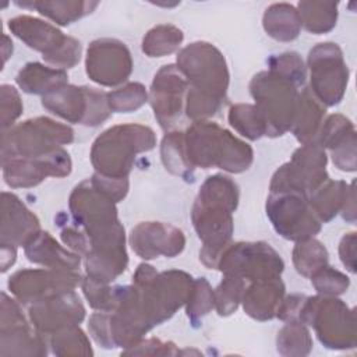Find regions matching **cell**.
Segmentation results:
<instances>
[{
	"label": "cell",
	"mask_w": 357,
	"mask_h": 357,
	"mask_svg": "<svg viewBox=\"0 0 357 357\" xmlns=\"http://www.w3.org/2000/svg\"><path fill=\"white\" fill-rule=\"evenodd\" d=\"M184 139L187 158L194 167L215 166L231 173H241L252 163V148L216 123L194 121L184 132Z\"/></svg>",
	"instance_id": "1"
},
{
	"label": "cell",
	"mask_w": 357,
	"mask_h": 357,
	"mask_svg": "<svg viewBox=\"0 0 357 357\" xmlns=\"http://www.w3.org/2000/svg\"><path fill=\"white\" fill-rule=\"evenodd\" d=\"M155 134L141 124L114 126L102 132L93 142L91 162L96 173L124 178L128 176L138 152L153 149Z\"/></svg>",
	"instance_id": "2"
},
{
	"label": "cell",
	"mask_w": 357,
	"mask_h": 357,
	"mask_svg": "<svg viewBox=\"0 0 357 357\" xmlns=\"http://www.w3.org/2000/svg\"><path fill=\"white\" fill-rule=\"evenodd\" d=\"M250 92L255 99V107L265 121V135L279 137L291 130L300 95L296 85L278 74L262 71L251 79Z\"/></svg>",
	"instance_id": "3"
},
{
	"label": "cell",
	"mask_w": 357,
	"mask_h": 357,
	"mask_svg": "<svg viewBox=\"0 0 357 357\" xmlns=\"http://www.w3.org/2000/svg\"><path fill=\"white\" fill-rule=\"evenodd\" d=\"M74 139L71 127L49 117L26 120L3 131L1 160L11 158H42Z\"/></svg>",
	"instance_id": "4"
},
{
	"label": "cell",
	"mask_w": 357,
	"mask_h": 357,
	"mask_svg": "<svg viewBox=\"0 0 357 357\" xmlns=\"http://www.w3.org/2000/svg\"><path fill=\"white\" fill-rule=\"evenodd\" d=\"M300 322L314 326L318 339L329 349L356 347V317L342 300L331 296L307 297Z\"/></svg>",
	"instance_id": "5"
},
{
	"label": "cell",
	"mask_w": 357,
	"mask_h": 357,
	"mask_svg": "<svg viewBox=\"0 0 357 357\" xmlns=\"http://www.w3.org/2000/svg\"><path fill=\"white\" fill-rule=\"evenodd\" d=\"M177 68L190 84V89L219 100L226 96L229 71L223 54L208 42H194L177 54Z\"/></svg>",
	"instance_id": "6"
},
{
	"label": "cell",
	"mask_w": 357,
	"mask_h": 357,
	"mask_svg": "<svg viewBox=\"0 0 357 357\" xmlns=\"http://www.w3.org/2000/svg\"><path fill=\"white\" fill-rule=\"evenodd\" d=\"M325 166V148L317 141L304 144L293 153L290 162L275 172L269 190L271 192H296L308 198L329 178Z\"/></svg>",
	"instance_id": "7"
},
{
	"label": "cell",
	"mask_w": 357,
	"mask_h": 357,
	"mask_svg": "<svg viewBox=\"0 0 357 357\" xmlns=\"http://www.w3.org/2000/svg\"><path fill=\"white\" fill-rule=\"evenodd\" d=\"M192 278L183 271L156 273L148 283L135 286L139 291V304L151 328L169 319L176 310L187 303Z\"/></svg>",
	"instance_id": "8"
},
{
	"label": "cell",
	"mask_w": 357,
	"mask_h": 357,
	"mask_svg": "<svg viewBox=\"0 0 357 357\" xmlns=\"http://www.w3.org/2000/svg\"><path fill=\"white\" fill-rule=\"evenodd\" d=\"M284 268L280 255L266 243L227 244L218 261L216 269L225 275H233L245 282L280 278Z\"/></svg>",
	"instance_id": "9"
},
{
	"label": "cell",
	"mask_w": 357,
	"mask_h": 357,
	"mask_svg": "<svg viewBox=\"0 0 357 357\" xmlns=\"http://www.w3.org/2000/svg\"><path fill=\"white\" fill-rule=\"evenodd\" d=\"M42 105L70 123L91 127L99 126L112 114L107 93L88 86L64 85L45 95Z\"/></svg>",
	"instance_id": "10"
},
{
	"label": "cell",
	"mask_w": 357,
	"mask_h": 357,
	"mask_svg": "<svg viewBox=\"0 0 357 357\" xmlns=\"http://www.w3.org/2000/svg\"><path fill=\"white\" fill-rule=\"evenodd\" d=\"M308 67L311 73V92L326 106L337 105L346 91L349 68L336 43H318L310 50Z\"/></svg>",
	"instance_id": "11"
},
{
	"label": "cell",
	"mask_w": 357,
	"mask_h": 357,
	"mask_svg": "<svg viewBox=\"0 0 357 357\" xmlns=\"http://www.w3.org/2000/svg\"><path fill=\"white\" fill-rule=\"evenodd\" d=\"M266 215L275 230L287 240H307L321 230V220L310 206L308 198L301 194L271 192Z\"/></svg>",
	"instance_id": "12"
},
{
	"label": "cell",
	"mask_w": 357,
	"mask_h": 357,
	"mask_svg": "<svg viewBox=\"0 0 357 357\" xmlns=\"http://www.w3.org/2000/svg\"><path fill=\"white\" fill-rule=\"evenodd\" d=\"M81 283L82 278L77 271L24 269L10 278L8 289L22 304L32 305L74 291Z\"/></svg>",
	"instance_id": "13"
},
{
	"label": "cell",
	"mask_w": 357,
	"mask_h": 357,
	"mask_svg": "<svg viewBox=\"0 0 357 357\" xmlns=\"http://www.w3.org/2000/svg\"><path fill=\"white\" fill-rule=\"evenodd\" d=\"M1 356H43L46 354L45 335L33 332L15 300L1 293Z\"/></svg>",
	"instance_id": "14"
},
{
	"label": "cell",
	"mask_w": 357,
	"mask_h": 357,
	"mask_svg": "<svg viewBox=\"0 0 357 357\" xmlns=\"http://www.w3.org/2000/svg\"><path fill=\"white\" fill-rule=\"evenodd\" d=\"M88 77L103 86L124 82L132 71V60L127 46L116 39L93 40L85 60Z\"/></svg>",
	"instance_id": "15"
},
{
	"label": "cell",
	"mask_w": 357,
	"mask_h": 357,
	"mask_svg": "<svg viewBox=\"0 0 357 357\" xmlns=\"http://www.w3.org/2000/svg\"><path fill=\"white\" fill-rule=\"evenodd\" d=\"M71 172L70 155L59 148L42 158H11L3 162L4 181L10 187H33L47 176L64 177Z\"/></svg>",
	"instance_id": "16"
},
{
	"label": "cell",
	"mask_w": 357,
	"mask_h": 357,
	"mask_svg": "<svg viewBox=\"0 0 357 357\" xmlns=\"http://www.w3.org/2000/svg\"><path fill=\"white\" fill-rule=\"evenodd\" d=\"M188 86L184 75L173 64L163 66L153 78L149 102L163 130L176 124L183 107V95Z\"/></svg>",
	"instance_id": "17"
},
{
	"label": "cell",
	"mask_w": 357,
	"mask_h": 357,
	"mask_svg": "<svg viewBox=\"0 0 357 357\" xmlns=\"http://www.w3.org/2000/svg\"><path fill=\"white\" fill-rule=\"evenodd\" d=\"M29 318L38 332L50 336L57 331L78 325L85 318V308L75 291H68L32 304Z\"/></svg>",
	"instance_id": "18"
},
{
	"label": "cell",
	"mask_w": 357,
	"mask_h": 357,
	"mask_svg": "<svg viewBox=\"0 0 357 357\" xmlns=\"http://www.w3.org/2000/svg\"><path fill=\"white\" fill-rule=\"evenodd\" d=\"M70 211L75 225L84 230H95L119 222L114 202L98 191L89 178L71 192Z\"/></svg>",
	"instance_id": "19"
},
{
	"label": "cell",
	"mask_w": 357,
	"mask_h": 357,
	"mask_svg": "<svg viewBox=\"0 0 357 357\" xmlns=\"http://www.w3.org/2000/svg\"><path fill=\"white\" fill-rule=\"evenodd\" d=\"M132 250L144 259H153L159 255L176 257L184 250L185 237L183 231L162 222H142L137 225L131 234Z\"/></svg>",
	"instance_id": "20"
},
{
	"label": "cell",
	"mask_w": 357,
	"mask_h": 357,
	"mask_svg": "<svg viewBox=\"0 0 357 357\" xmlns=\"http://www.w3.org/2000/svg\"><path fill=\"white\" fill-rule=\"evenodd\" d=\"M38 218L11 192H1V240L0 244L25 247L38 233Z\"/></svg>",
	"instance_id": "21"
},
{
	"label": "cell",
	"mask_w": 357,
	"mask_h": 357,
	"mask_svg": "<svg viewBox=\"0 0 357 357\" xmlns=\"http://www.w3.org/2000/svg\"><path fill=\"white\" fill-rule=\"evenodd\" d=\"M8 28L31 49L40 52L43 60L54 56L68 39V36L63 35V32L52 24L29 15L11 18L8 21Z\"/></svg>",
	"instance_id": "22"
},
{
	"label": "cell",
	"mask_w": 357,
	"mask_h": 357,
	"mask_svg": "<svg viewBox=\"0 0 357 357\" xmlns=\"http://www.w3.org/2000/svg\"><path fill=\"white\" fill-rule=\"evenodd\" d=\"M284 294V284L280 278L251 282L243 293L244 311L254 319L266 321L276 315L278 307Z\"/></svg>",
	"instance_id": "23"
},
{
	"label": "cell",
	"mask_w": 357,
	"mask_h": 357,
	"mask_svg": "<svg viewBox=\"0 0 357 357\" xmlns=\"http://www.w3.org/2000/svg\"><path fill=\"white\" fill-rule=\"evenodd\" d=\"M26 258L33 262L52 269L77 271L81 258L79 254L63 248L47 231H39L25 247Z\"/></svg>",
	"instance_id": "24"
},
{
	"label": "cell",
	"mask_w": 357,
	"mask_h": 357,
	"mask_svg": "<svg viewBox=\"0 0 357 357\" xmlns=\"http://www.w3.org/2000/svg\"><path fill=\"white\" fill-rule=\"evenodd\" d=\"M15 81L24 92L45 96L67 85L68 75L61 68L46 67L40 63H28L18 73Z\"/></svg>",
	"instance_id": "25"
},
{
	"label": "cell",
	"mask_w": 357,
	"mask_h": 357,
	"mask_svg": "<svg viewBox=\"0 0 357 357\" xmlns=\"http://www.w3.org/2000/svg\"><path fill=\"white\" fill-rule=\"evenodd\" d=\"M324 116L325 109L321 106V102L308 88L303 89V92L298 95L297 114L291 127V131L298 142L304 145L317 139L319 128L324 123Z\"/></svg>",
	"instance_id": "26"
},
{
	"label": "cell",
	"mask_w": 357,
	"mask_h": 357,
	"mask_svg": "<svg viewBox=\"0 0 357 357\" xmlns=\"http://www.w3.org/2000/svg\"><path fill=\"white\" fill-rule=\"evenodd\" d=\"M262 24L265 32L271 38L282 42L296 39L301 28L298 11L287 3H276L268 7L265 10Z\"/></svg>",
	"instance_id": "27"
},
{
	"label": "cell",
	"mask_w": 357,
	"mask_h": 357,
	"mask_svg": "<svg viewBox=\"0 0 357 357\" xmlns=\"http://www.w3.org/2000/svg\"><path fill=\"white\" fill-rule=\"evenodd\" d=\"M15 4L31 10L35 8L60 25H68L98 7L96 1H17Z\"/></svg>",
	"instance_id": "28"
},
{
	"label": "cell",
	"mask_w": 357,
	"mask_h": 357,
	"mask_svg": "<svg viewBox=\"0 0 357 357\" xmlns=\"http://www.w3.org/2000/svg\"><path fill=\"white\" fill-rule=\"evenodd\" d=\"M349 185L344 181L326 180L321 184L310 197L308 202L317 218L322 222H329L333 219L343 206L344 197L347 194Z\"/></svg>",
	"instance_id": "29"
},
{
	"label": "cell",
	"mask_w": 357,
	"mask_h": 357,
	"mask_svg": "<svg viewBox=\"0 0 357 357\" xmlns=\"http://www.w3.org/2000/svg\"><path fill=\"white\" fill-rule=\"evenodd\" d=\"M162 162L172 174L180 176L184 180H192L194 166L190 163L185 151L184 132L174 131L165 135L160 145Z\"/></svg>",
	"instance_id": "30"
},
{
	"label": "cell",
	"mask_w": 357,
	"mask_h": 357,
	"mask_svg": "<svg viewBox=\"0 0 357 357\" xmlns=\"http://www.w3.org/2000/svg\"><path fill=\"white\" fill-rule=\"evenodd\" d=\"M297 11L301 25L312 33H325L336 25L337 3L300 1Z\"/></svg>",
	"instance_id": "31"
},
{
	"label": "cell",
	"mask_w": 357,
	"mask_h": 357,
	"mask_svg": "<svg viewBox=\"0 0 357 357\" xmlns=\"http://www.w3.org/2000/svg\"><path fill=\"white\" fill-rule=\"evenodd\" d=\"M181 29L174 25L153 26L142 39V52L149 57H163L173 53L183 42Z\"/></svg>",
	"instance_id": "32"
},
{
	"label": "cell",
	"mask_w": 357,
	"mask_h": 357,
	"mask_svg": "<svg viewBox=\"0 0 357 357\" xmlns=\"http://www.w3.org/2000/svg\"><path fill=\"white\" fill-rule=\"evenodd\" d=\"M293 262L300 275L311 278L317 271L326 265L328 251L318 240H301L297 241L293 250Z\"/></svg>",
	"instance_id": "33"
},
{
	"label": "cell",
	"mask_w": 357,
	"mask_h": 357,
	"mask_svg": "<svg viewBox=\"0 0 357 357\" xmlns=\"http://www.w3.org/2000/svg\"><path fill=\"white\" fill-rule=\"evenodd\" d=\"M230 126L248 139H258L266 134L265 121L255 105L238 103L229 110Z\"/></svg>",
	"instance_id": "34"
},
{
	"label": "cell",
	"mask_w": 357,
	"mask_h": 357,
	"mask_svg": "<svg viewBox=\"0 0 357 357\" xmlns=\"http://www.w3.org/2000/svg\"><path fill=\"white\" fill-rule=\"evenodd\" d=\"M50 346L57 356H92L89 339L77 325L50 335Z\"/></svg>",
	"instance_id": "35"
},
{
	"label": "cell",
	"mask_w": 357,
	"mask_h": 357,
	"mask_svg": "<svg viewBox=\"0 0 357 357\" xmlns=\"http://www.w3.org/2000/svg\"><path fill=\"white\" fill-rule=\"evenodd\" d=\"M311 347L310 332L300 321L287 322L278 333V351L283 356H305Z\"/></svg>",
	"instance_id": "36"
},
{
	"label": "cell",
	"mask_w": 357,
	"mask_h": 357,
	"mask_svg": "<svg viewBox=\"0 0 357 357\" xmlns=\"http://www.w3.org/2000/svg\"><path fill=\"white\" fill-rule=\"evenodd\" d=\"M244 290H245L244 279L233 275H225V279L213 291L215 307L218 314L222 317L233 314L237 310L238 304L241 303Z\"/></svg>",
	"instance_id": "37"
},
{
	"label": "cell",
	"mask_w": 357,
	"mask_h": 357,
	"mask_svg": "<svg viewBox=\"0 0 357 357\" xmlns=\"http://www.w3.org/2000/svg\"><path fill=\"white\" fill-rule=\"evenodd\" d=\"M148 93L139 82H130L119 89L107 92V103L112 112L130 113L146 102Z\"/></svg>",
	"instance_id": "38"
},
{
	"label": "cell",
	"mask_w": 357,
	"mask_h": 357,
	"mask_svg": "<svg viewBox=\"0 0 357 357\" xmlns=\"http://www.w3.org/2000/svg\"><path fill=\"white\" fill-rule=\"evenodd\" d=\"M353 134H356L354 126L347 117L342 114H331L326 120H324L315 141L321 146L332 151Z\"/></svg>",
	"instance_id": "39"
},
{
	"label": "cell",
	"mask_w": 357,
	"mask_h": 357,
	"mask_svg": "<svg viewBox=\"0 0 357 357\" xmlns=\"http://www.w3.org/2000/svg\"><path fill=\"white\" fill-rule=\"evenodd\" d=\"M269 71L283 77L293 85H303L305 81V67L301 57L294 52L282 53L268 60Z\"/></svg>",
	"instance_id": "40"
},
{
	"label": "cell",
	"mask_w": 357,
	"mask_h": 357,
	"mask_svg": "<svg viewBox=\"0 0 357 357\" xmlns=\"http://www.w3.org/2000/svg\"><path fill=\"white\" fill-rule=\"evenodd\" d=\"M185 304H187V317L192 322H197V319L205 317L215 307L213 291L209 283L205 280V278H199L194 280L190 297Z\"/></svg>",
	"instance_id": "41"
},
{
	"label": "cell",
	"mask_w": 357,
	"mask_h": 357,
	"mask_svg": "<svg viewBox=\"0 0 357 357\" xmlns=\"http://www.w3.org/2000/svg\"><path fill=\"white\" fill-rule=\"evenodd\" d=\"M82 291L91 307L98 311H113L117 305V286L109 287L105 283H98L89 278L82 279Z\"/></svg>",
	"instance_id": "42"
},
{
	"label": "cell",
	"mask_w": 357,
	"mask_h": 357,
	"mask_svg": "<svg viewBox=\"0 0 357 357\" xmlns=\"http://www.w3.org/2000/svg\"><path fill=\"white\" fill-rule=\"evenodd\" d=\"M311 283L322 296H337L346 291L350 280L342 272L325 265L311 276Z\"/></svg>",
	"instance_id": "43"
},
{
	"label": "cell",
	"mask_w": 357,
	"mask_h": 357,
	"mask_svg": "<svg viewBox=\"0 0 357 357\" xmlns=\"http://www.w3.org/2000/svg\"><path fill=\"white\" fill-rule=\"evenodd\" d=\"M1 128L7 131L22 113V102L14 86L1 85Z\"/></svg>",
	"instance_id": "44"
},
{
	"label": "cell",
	"mask_w": 357,
	"mask_h": 357,
	"mask_svg": "<svg viewBox=\"0 0 357 357\" xmlns=\"http://www.w3.org/2000/svg\"><path fill=\"white\" fill-rule=\"evenodd\" d=\"M89 180L98 191H100L105 197L112 199L114 204L121 201L128 192L127 177L117 178V177H109V176L95 173Z\"/></svg>",
	"instance_id": "45"
},
{
	"label": "cell",
	"mask_w": 357,
	"mask_h": 357,
	"mask_svg": "<svg viewBox=\"0 0 357 357\" xmlns=\"http://www.w3.org/2000/svg\"><path fill=\"white\" fill-rule=\"evenodd\" d=\"M333 163L344 172L356 170V134L349 137L339 146L332 149Z\"/></svg>",
	"instance_id": "46"
},
{
	"label": "cell",
	"mask_w": 357,
	"mask_h": 357,
	"mask_svg": "<svg viewBox=\"0 0 357 357\" xmlns=\"http://www.w3.org/2000/svg\"><path fill=\"white\" fill-rule=\"evenodd\" d=\"M180 351L174 347L173 343H166L162 342L159 339L151 337L146 340H141L139 343H137L132 347H128L127 350H124L121 354H162V356H172V354H178Z\"/></svg>",
	"instance_id": "47"
},
{
	"label": "cell",
	"mask_w": 357,
	"mask_h": 357,
	"mask_svg": "<svg viewBox=\"0 0 357 357\" xmlns=\"http://www.w3.org/2000/svg\"><path fill=\"white\" fill-rule=\"evenodd\" d=\"M305 298L307 296H301V294H291V296H287L286 298H282L276 311V317L286 322L300 321V312Z\"/></svg>",
	"instance_id": "48"
},
{
	"label": "cell",
	"mask_w": 357,
	"mask_h": 357,
	"mask_svg": "<svg viewBox=\"0 0 357 357\" xmlns=\"http://www.w3.org/2000/svg\"><path fill=\"white\" fill-rule=\"evenodd\" d=\"M339 255L343 265L351 272H356V233H347L342 237L339 244Z\"/></svg>",
	"instance_id": "49"
},
{
	"label": "cell",
	"mask_w": 357,
	"mask_h": 357,
	"mask_svg": "<svg viewBox=\"0 0 357 357\" xmlns=\"http://www.w3.org/2000/svg\"><path fill=\"white\" fill-rule=\"evenodd\" d=\"M342 215L346 220L354 222L356 220V206H354V183L349 185L347 194L344 197V202L342 206Z\"/></svg>",
	"instance_id": "50"
},
{
	"label": "cell",
	"mask_w": 357,
	"mask_h": 357,
	"mask_svg": "<svg viewBox=\"0 0 357 357\" xmlns=\"http://www.w3.org/2000/svg\"><path fill=\"white\" fill-rule=\"evenodd\" d=\"M0 247H1V258H0L1 272H6L15 262L17 251H15V245L13 244H0Z\"/></svg>",
	"instance_id": "51"
}]
</instances>
